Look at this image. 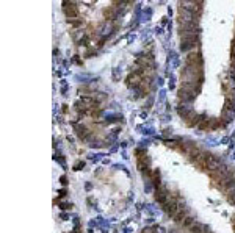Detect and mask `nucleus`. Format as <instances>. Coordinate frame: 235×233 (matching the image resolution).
I'll use <instances>...</instances> for the list:
<instances>
[]
</instances>
